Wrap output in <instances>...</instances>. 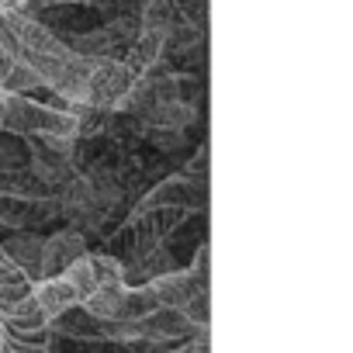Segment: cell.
Segmentation results:
<instances>
[{"label":"cell","mask_w":353,"mask_h":353,"mask_svg":"<svg viewBox=\"0 0 353 353\" xmlns=\"http://www.w3.org/2000/svg\"><path fill=\"white\" fill-rule=\"evenodd\" d=\"M0 21L8 25L18 59H25L46 83V90H52L56 97H63L66 104H83V90H87V77L94 70V56H80L73 52L56 32H49V25L35 21L32 14H25L21 8L0 11Z\"/></svg>","instance_id":"cell-1"},{"label":"cell","mask_w":353,"mask_h":353,"mask_svg":"<svg viewBox=\"0 0 353 353\" xmlns=\"http://www.w3.org/2000/svg\"><path fill=\"white\" fill-rule=\"evenodd\" d=\"M188 215H191L188 208H170V205L139 208V212H132L128 222H121V225L108 236V250H104V253H111V256L121 260V267H125V263L139 260L142 253L156 250L159 243H166L176 229L188 222Z\"/></svg>","instance_id":"cell-2"},{"label":"cell","mask_w":353,"mask_h":353,"mask_svg":"<svg viewBox=\"0 0 353 353\" xmlns=\"http://www.w3.org/2000/svg\"><path fill=\"white\" fill-rule=\"evenodd\" d=\"M135 80H139V73H132L121 59H97L94 70H90V77H87L83 104L114 111V108L125 101V94L132 90Z\"/></svg>","instance_id":"cell-3"},{"label":"cell","mask_w":353,"mask_h":353,"mask_svg":"<svg viewBox=\"0 0 353 353\" xmlns=\"http://www.w3.org/2000/svg\"><path fill=\"white\" fill-rule=\"evenodd\" d=\"M139 32H142L139 21H132V18H118V21L104 25V28H94V32H87V35L70 39L66 46H70L73 52H80V56H94V59H121V56L128 52V46L135 42Z\"/></svg>","instance_id":"cell-4"},{"label":"cell","mask_w":353,"mask_h":353,"mask_svg":"<svg viewBox=\"0 0 353 353\" xmlns=\"http://www.w3.org/2000/svg\"><path fill=\"white\" fill-rule=\"evenodd\" d=\"M83 253H87V236H80L77 229H59L46 236L42 239V277H59Z\"/></svg>","instance_id":"cell-5"},{"label":"cell","mask_w":353,"mask_h":353,"mask_svg":"<svg viewBox=\"0 0 353 353\" xmlns=\"http://www.w3.org/2000/svg\"><path fill=\"white\" fill-rule=\"evenodd\" d=\"M149 288H152V294H156V301L159 305H170V308H184L188 305V298L194 294V291H201V284H198V277L191 274V267H176V270H166V274H159V277H152V281H145Z\"/></svg>","instance_id":"cell-6"},{"label":"cell","mask_w":353,"mask_h":353,"mask_svg":"<svg viewBox=\"0 0 353 353\" xmlns=\"http://www.w3.org/2000/svg\"><path fill=\"white\" fill-rule=\"evenodd\" d=\"M32 298L39 301V308H42V315H46L49 322H52L56 315H63L66 308L80 305V298H77V291L70 288L66 277H42V281H35V284H32Z\"/></svg>","instance_id":"cell-7"},{"label":"cell","mask_w":353,"mask_h":353,"mask_svg":"<svg viewBox=\"0 0 353 353\" xmlns=\"http://www.w3.org/2000/svg\"><path fill=\"white\" fill-rule=\"evenodd\" d=\"M42 239H46V236H35V232H14L11 239L0 243V250H4V253L28 274L32 284L42 281Z\"/></svg>","instance_id":"cell-8"},{"label":"cell","mask_w":353,"mask_h":353,"mask_svg":"<svg viewBox=\"0 0 353 353\" xmlns=\"http://www.w3.org/2000/svg\"><path fill=\"white\" fill-rule=\"evenodd\" d=\"M32 294V281H28V274L0 250V315H4L11 305H18L21 298H28Z\"/></svg>","instance_id":"cell-9"},{"label":"cell","mask_w":353,"mask_h":353,"mask_svg":"<svg viewBox=\"0 0 353 353\" xmlns=\"http://www.w3.org/2000/svg\"><path fill=\"white\" fill-rule=\"evenodd\" d=\"M0 353H49V325L32 332L0 329Z\"/></svg>","instance_id":"cell-10"},{"label":"cell","mask_w":353,"mask_h":353,"mask_svg":"<svg viewBox=\"0 0 353 353\" xmlns=\"http://www.w3.org/2000/svg\"><path fill=\"white\" fill-rule=\"evenodd\" d=\"M42 77L25 63V59H14V66L8 70L4 83H0V90H8V94H32V90H42Z\"/></svg>","instance_id":"cell-11"},{"label":"cell","mask_w":353,"mask_h":353,"mask_svg":"<svg viewBox=\"0 0 353 353\" xmlns=\"http://www.w3.org/2000/svg\"><path fill=\"white\" fill-rule=\"evenodd\" d=\"M184 315H188L198 329H208V288H201V291H194V294L188 298Z\"/></svg>","instance_id":"cell-12"},{"label":"cell","mask_w":353,"mask_h":353,"mask_svg":"<svg viewBox=\"0 0 353 353\" xmlns=\"http://www.w3.org/2000/svg\"><path fill=\"white\" fill-rule=\"evenodd\" d=\"M208 260H212V250H208V243L201 239V243H198V253H194V263H188L201 288H208Z\"/></svg>","instance_id":"cell-13"},{"label":"cell","mask_w":353,"mask_h":353,"mask_svg":"<svg viewBox=\"0 0 353 353\" xmlns=\"http://www.w3.org/2000/svg\"><path fill=\"white\" fill-rule=\"evenodd\" d=\"M14 66V56L4 49V46H0V83H4V77H8V70Z\"/></svg>","instance_id":"cell-14"},{"label":"cell","mask_w":353,"mask_h":353,"mask_svg":"<svg viewBox=\"0 0 353 353\" xmlns=\"http://www.w3.org/2000/svg\"><path fill=\"white\" fill-rule=\"evenodd\" d=\"M11 8H21L18 0H0V11H11Z\"/></svg>","instance_id":"cell-15"},{"label":"cell","mask_w":353,"mask_h":353,"mask_svg":"<svg viewBox=\"0 0 353 353\" xmlns=\"http://www.w3.org/2000/svg\"><path fill=\"white\" fill-rule=\"evenodd\" d=\"M18 4H21V8H25V4H28V0H18Z\"/></svg>","instance_id":"cell-16"},{"label":"cell","mask_w":353,"mask_h":353,"mask_svg":"<svg viewBox=\"0 0 353 353\" xmlns=\"http://www.w3.org/2000/svg\"><path fill=\"white\" fill-rule=\"evenodd\" d=\"M170 353H176V350H170Z\"/></svg>","instance_id":"cell-17"}]
</instances>
